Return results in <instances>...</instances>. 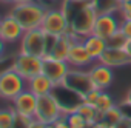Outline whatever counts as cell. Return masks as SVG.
Listing matches in <instances>:
<instances>
[{
    "instance_id": "5",
    "label": "cell",
    "mask_w": 131,
    "mask_h": 128,
    "mask_svg": "<svg viewBox=\"0 0 131 128\" xmlns=\"http://www.w3.org/2000/svg\"><path fill=\"white\" fill-rule=\"evenodd\" d=\"M25 90H26V79H23L13 68L0 73V97L2 99L14 100Z\"/></svg>"
},
{
    "instance_id": "24",
    "label": "cell",
    "mask_w": 131,
    "mask_h": 128,
    "mask_svg": "<svg viewBox=\"0 0 131 128\" xmlns=\"http://www.w3.org/2000/svg\"><path fill=\"white\" fill-rule=\"evenodd\" d=\"M32 126H34V119L17 114V117H16V123H14V128H32Z\"/></svg>"
},
{
    "instance_id": "2",
    "label": "cell",
    "mask_w": 131,
    "mask_h": 128,
    "mask_svg": "<svg viewBox=\"0 0 131 128\" xmlns=\"http://www.w3.org/2000/svg\"><path fill=\"white\" fill-rule=\"evenodd\" d=\"M46 11L48 9L42 5L40 0H31V2L14 3L9 14L19 20V23L23 26L25 31H28V29H36L42 26Z\"/></svg>"
},
{
    "instance_id": "39",
    "label": "cell",
    "mask_w": 131,
    "mask_h": 128,
    "mask_svg": "<svg viewBox=\"0 0 131 128\" xmlns=\"http://www.w3.org/2000/svg\"><path fill=\"white\" fill-rule=\"evenodd\" d=\"M0 22H2V17H0Z\"/></svg>"
},
{
    "instance_id": "3",
    "label": "cell",
    "mask_w": 131,
    "mask_h": 128,
    "mask_svg": "<svg viewBox=\"0 0 131 128\" xmlns=\"http://www.w3.org/2000/svg\"><path fill=\"white\" fill-rule=\"evenodd\" d=\"M63 111L57 102V99L54 97V94H46V96H40L37 99V108H36V114H34V122L40 123V125H48V123H56L60 117H63Z\"/></svg>"
},
{
    "instance_id": "26",
    "label": "cell",
    "mask_w": 131,
    "mask_h": 128,
    "mask_svg": "<svg viewBox=\"0 0 131 128\" xmlns=\"http://www.w3.org/2000/svg\"><path fill=\"white\" fill-rule=\"evenodd\" d=\"M122 34L126 37V39H131V19H123L120 20V28Z\"/></svg>"
},
{
    "instance_id": "17",
    "label": "cell",
    "mask_w": 131,
    "mask_h": 128,
    "mask_svg": "<svg viewBox=\"0 0 131 128\" xmlns=\"http://www.w3.org/2000/svg\"><path fill=\"white\" fill-rule=\"evenodd\" d=\"M82 42H83L86 51L90 52V56H91L96 62L99 60V57H100V56L105 52V49L108 48L106 40L102 39V37H99V36H96V34H88L86 37L82 39Z\"/></svg>"
},
{
    "instance_id": "22",
    "label": "cell",
    "mask_w": 131,
    "mask_h": 128,
    "mask_svg": "<svg viewBox=\"0 0 131 128\" xmlns=\"http://www.w3.org/2000/svg\"><path fill=\"white\" fill-rule=\"evenodd\" d=\"M123 116H125V114L122 113V110H120L117 105H114V106H111L106 113H103L102 119H103V120H106V122L113 126V125H114V123H117V122H119Z\"/></svg>"
},
{
    "instance_id": "7",
    "label": "cell",
    "mask_w": 131,
    "mask_h": 128,
    "mask_svg": "<svg viewBox=\"0 0 131 128\" xmlns=\"http://www.w3.org/2000/svg\"><path fill=\"white\" fill-rule=\"evenodd\" d=\"M11 68L19 73L23 79H31L37 74L42 73L43 70V59L39 56H31V54H19L16 60L13 62Z\"/></svg>"
},
{
    "instance_id": "31",
    "label": "cell",
    "mask_w": 131,
    "mask_h": 128,
    "mask_svg": "<svg viewBox=\"0 0 131 128\" xmlns=\"http://www.w3.org/2000/svg\"><path fill=\"white\" fill-rule=\"evenodd\" d=\"M123 49L128 52V56L131 57V39H128L126 42H125V46H123Z\"/></svg>"
},
{
    "instance_id": "32",
    "label": "cell",
    "mask_w": 131,
    "mask_h": 128,
    "mask_svg": "<svg viewBox=\"0 0 131 128\" xmlns=\"http://www.w3.org/2000/svg\"><path fill=\"white\" fill-rule=\"evenodd\" d=\"M3 52H5V42L0 39V60H2V56H3Z\"/></svg>"
},
{
    "instance_id": "23",
    "label": "cell",
    "mask_w": 131,
    "mask_h": 128,
    "mask_svg": "<svg viewBox=\"0 0 131 128\" xmlns=\"http://www.w3.org/2000/svg\"><path fill=\"white\" fill-rule=\"evenodd\" d=\"M126 40H128V39H126V37L122 34V31L119 29L116 34H113V36L106 40V43H108V46H113V48H123Z\"/></svg>"
},
{
    "instance_id": "34",
    "label": "cell",
    "mask_w": 131,
    "mask_h": 128,
    "mask_svg": "<svg viewBox=\"0 0 131 128\" xmlns=\"http://www.w3.org/2000/svg\"><path fill=\"white\" fill-rule=\"evenodd\" d=\"M2 3H6V5H14V3H17V0H0Z\"/></svg>"
},
{
    "instance_id": "12",
    "label": "cell",
    "mask_w": 131,
    "mask_h": 128,
    "mask_svg": "<svg viewBox=\"0 0 131 128\" xmlns=\"http://www.w3.org/2000/svg\"><path fill=\"white\" fill-rule=\"evenodd\" d=\"M90 77L93 80V85L96 90L105 91L111 87L113 80H114V74H113V68L103 65V63L97 62L94 65H91V68L88 70Z\"/></svg>"
},
{
    "instance_id": "9",
    "label": "cell",
    "mask_w": 131,
    "mask_h": 128,
    "mask_svg": "<svg viewBox=\"0 0 131 128\" xmlns=\"http://www.w3.org/2000/svg\"><path fill=\"white\" fill-rule=\"evenodd\" d=\"M120 28V20L114 16V13H99L93 26V34L108 40L113 34H116Z\"/></svg>"
},
{
    "instance_id": "14",
    "label": "cell",
    "mask_w": 131,
    "mask_h": 128,
    "mask_svg": "<svg viewBox=\"0 0 131 128\" xmlns=\"http://www.w3.org/2000/svg\"><path fill=\"white\" fill-rule=\"evenodd\" d=\"M37 99H39V97H37L34 93H31L29 90L22 91V93L13 100L14 111H16L17 114H20V116L34 119L36 108H37Z\"/></svg>"
},
{
    "instance_id": "38",
    "label": "cell",
    "mask_w": 131,
    "mask_h": 128,
    "mask_svg": "<svg viewBox=\"0 0 131 128\" xmlns=\"http://www.w3.org/2000/svg\"><path fill=\"white\" fill-rule=\"evenodd\" d=\"M17 2H31V0H17Z\"/></svg>"
},
{
    "instance_id": "10",
    "label": "cell",
    "mask_w": 131,
    "mask_h": 128,
    "mask_svg": "<svg viewBox=\"0 0 131 128\" xmlns=\"http://www.w3.org/2000/svg\"><path fill=\"white\" fill-rule=\"evenodd\" d=\"M63 85H67L68 88H71V90H74L76 93L82 94L83 97H85L91 90H96L94 85H93V80H91V77H90V73H88V71H82V70H79V68H76V70L71 68V70H70V73H68L67 79H65Z\"/></svg>"
},
{
    "instance_id": "15",
    "label": "cell",
    "mask_w": 131,
    "mask_h": 128,
    "mask_svg": "<svg viewBox=\"0 0 131 128\" xmlns=\"http://www.w3.org/2000/svg\"><path fill=\"white\" fill-rule=\"evenodd\" d=\"M100 63L110 67V68H119V67H125V65H129L131 63V57L128 56V52L123 49V48H113V46H108L105 49V52L99 57Z\"/></svg>"
},
{
    "instance_id": "28",
    "label": "cell",
    "mask_w": 131,
    "mask_h": 128,
    "mask_svg": "<svg viewBox=\"0 0 131 128\" xmlns=\"http://www.w3.org/2000/svg\"><path fill=\"white\" fill-rule=\"evenodd\" d=\"M111 128H131V116H123L117 123H114Z\"/></svg>"
},
{
    "instance_id": "16",
    "label": "cell",
    "mask_w": 131,
    "mask_h": 128,
    "mask_svg": "<svg viewBox=\"0 0 131 128\" xmlns=\"http://www.w3.org/2000/svg\"><path fill=\"white\" fill-rule=\"evenodd\" d=\"M54 87H56L54 82L49 77H46L43 73H40V74H37V76H34V77H31V79L26 80V90H29L31 93H34L37 97L51 94L52 90H54Z\"/></svg>"
},
{
    "instance_id": "13",
    "label": "cell",
    "mask_w": 131,
    "mask_h": 128,
    "mask_svg": "<svg viewBox=\"0 0 131 128\" xmlns=\"http://www.w3.org/2000/svg\"><path fill=\"white\" fill-rule=\"evenodd\" d=\"M23 33H25L23 26L19 23V20L14 16L8 14L6 17H2V22H0V39L5 43H14L20 40Z\"/></svg>"
},
{
    "instance_id": "21",
    "label": "cell",
    "mask_w": 131,
    "mask_h": 128,
    "mask_svg": "<svg viewBox=\"0 0 131 128\" xmlns=\"http://www.w3.org/2000/svg\"><path fill=\"white\" fill-rule=\"evenodd\" d=\"M65 119H67L70 128H88V122L85 120V117L79 111H73V113L65 114Z\"/></svg>"
},
{
    "instance_id": "25",
    "label": "cell",
    "mask_w": 131,
    "mask_h": 128,
    "mask_svg": "<svg viewBox=\"0 0 131 128\" xmlns=\"http://www.w3.org/2000/svg\"><path fill=\"white\" fill-rule=\"evenodd\" d=\"M117 11L120 13L122 20L123 19H131V2H122V3H119Z\"/></svg>"
},
{
    "instance_id": "33",
    "label": "cell",
    "mask_w": 131,
    "mask_h": 128,
    "mask_svg": "<svg viewBox=\"0 0 131 128\" xmlns=\"http://www.w3.org/2000/svg\"><path fill=\"white\" fill-rule=\"evenodd\" d=\"M125 103H126L128 106H131V90L126 93V97H125Z\"/></svg>"
},
{
    "instance_id": "29",
    "label": "cell",
    "mask_w": 131,
    "mask_h": 128,
    "mask_svg": "<svg viewBox=\"0 0 131 128\" xmlns=\"http://www.w3.org/2000/svg\"><path fill=\"white\" fill-rule=\"evenodd\" d=\"M88 128H111V125H110L106 120L100 119V120H97V122H94V123L88 125Z\"/></svg>"
},
{
    "instance_id": "6",
    "label": "cell",
    "mask_w": 131,
    "mask_h": 128,
    "mask_svg": "<svg viewBox=\"0 0 131 128\" xmlns=\"http://www.w3.org/2000/svg\"><path fill=\"white\" fill-rule=\"evenodd\" d=\"M40 28L46 34L59 37V36L70 33V19L62 8L60 9H48Z\"/></svg>"
},
{
    "instance_id": "19",
    "label": "cell",
    "mask_w": 131,
    "mask_h": 128,
    "mask_svg": "<svg viewBox=\"0 0 131 128\" xmlns=\"http://www.w3.org/2000/svg\"><path fill=\"white\" fill-rule=\"evenodd\" d=\"M94 106H96V110L103 116V113H106L111 106H114V100H113V97H111L108 93L100 91V94H99V97H97Z\"/></svg>"
},
{
    "instance_id": "4",
    "label": "cell",
    "mask_w": 131,
    "mask_h": 128,
    "mask_svg": "<svg viewBox=\"0 0 131 128\" xmlns=\"http://www.w3.org/2000/svg\"><path fill=\"white\" fill-rule=\"evenodd\" d=\"M20 52L43 57L48 54V34L42 28L25 31L20 39Z\"/></svg>"
},
{
    "instance_id": "37",
    "label": "cell",
    "mask_w": 131,
    "mask_h": 128,
    "mask_svg": "<svg viewBox=\"0 0 131 128\" xmlns=\"http://www.w3.org/2000/svg\"><path fill=\"white\" fill-rule=\"evenodd\" d=\"M40 2L43 3V2H54V0H40Z\"/></svg>"
},
{
    "instance_id": "27",
    "label": "cell",
    "mask_w": 131,
    "mask_h": 128,
    "mask_svg": "<svg viewBox=\"0 0 131 128\" xmlns=\"http://www.w3.org/2000/svg\"><path fill=\"white\" fill-rule=\"evenodd\" d=\"M99 94H100V90H91V91L83 97V102H86V103H90V105H94L96 100H97V97H99Z\"/></svg>"
},
{
    "instance_id": "30",
    "label": "cell",
    "mask_w": 131,
    "mask_h": 128,
    "mask_svg": "<svg viewBox=\"0 0 131 128\" xmlns=\"http://www.w3.org/2000/svg\"><path fill=\"white\" fill-rule=\"evenodd\" d=\"M57 128H70V125H68V122H67V119H65V116L63 117H60L56 123H54Z\"/></svg>"
},
{
    "instance_id": "8",
    "label": "cell",
    "mask_w": 131,
    "mask_h": 128,
    "mask_svg": "<svg viewBox=\"0 0 131 128\" xmlns=\"http://www.w3.org/2000/svg\"><path fill=\"white\" fill-rule=\"evenodd\" d=\"M43 70L42 73L49 77L54 85H60L65 82V79H67L71 67H70V63L67 60H60V59H56L52 57L51 54H45L43 57Z\"/></svg>"
},
{
    "instance_id": "11",
    "label": "cell",
    "mask_w": 131,
    "mask_h": 128,
    "mask_svg": "<svg viewBox=\"0 0 131 128\" xmlns=\"http://www.w3.org/2000/svg\"><path fill=\"white\" fill-rule=\"evenodd\" d=\"M67 62L70 63L71 68H79L80 70V68H85V67H91L96 60L90 56V52L86 51L83 42L80 39H77V40H74V43L70 48Z\"/></svg>"
},
{
    "instance_id": "20",
    "label": "cell",
    "mask_w": 131,
    "mask_h": 128,
    "mask_svg": "<svg viewBox=\"0 0 131 128\" xmlns=\"http://www.w3.org/2000/svg\"><path fill=\"white\" fill-rule=\"evenodd\" d=\"M16 117H17V113L14 111V108L0 110V128H14Z\"/></svg>"
},
{
    "instance_id": "35",
    "label": "cell",
    "mask_w": 131,
    "mask_h": 128,
    "mask_svg": "<svg viewBox=\"0 0 131 128\" xmlns=\"http://www.w3.org/2000/svg\"><path fill=\"white\" fill-rule=\"evenodd\" d=\"M70 2H76V3H85V2H91V0H70Z\"/></svg>"
},
{
    "instance_id": "36",
    "label": "cell",
    "mask_w": 131,
    "mask_h": 128,
    "mask_svg": "<svg viewBox=\"0 0 131 128\" xmlns=\"http://www.w3.org/2000/svg\"><path fill=\"white\" fill-rule=\"evenodd\" d=\"M42 128H57V126H56L54 123H48V125H43Z\"/></svg>"
},
{
    "instance_id": "1",
    "label": "cell",
    "mask_w": 131,
    "mask_h": 128,
    "mask_svg": "<svg viewBox=\"0 0 131 128\" xmlns=\"http://www.w3.org/2000/svg\"><path fill=\"white\" fill-rule=\"evenodd\" d=\"M62 9L67 13L70 19V31L77 39L82 40L88 34H93V26L99 14L93 2L76 3V2L65 0V6H62Z\"/></svg>"
},
{
    "instance_id": "18",
    "label": "cell",
    "mask_w": 131,
    "mask_h": 128,
    "mask_svg": "<svg viewBox=\"0 0 131 128\" xmlns=\"http://www.w3.org/2000/svg\"><path fill=\"white\" fill-rule=\"evenodd\" d=\"M76 111H79V113L85 117V120L88 122V125H91V123H94V122H97V120L102 119V114L96 110V106H94V105H90V103H86V102L80 103Z\"/></svg>"
}]
</instances>
